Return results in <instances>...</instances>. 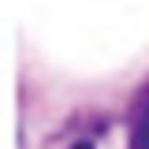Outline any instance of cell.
I'll list each match as a JSON object with an SVG mask.
<instances>
[{"label":"cell","instance_id":"cell-1","mask_svg":"<svg viewBox=\"0 0 149 149\" xmlns=\"http://www.w3.org/2000/svg\"><path fill=\"white\" fill-rule=\"evenodd\" d=\"M130 149H149V93L138 104V116H134V130H130Z\"/></svg>","mask_w":149,"mask_h":149},{"label":"cell","instance_id":"cell-2","mask_svg":"<svg viewBox=\"0 0 149 149\" xmlns=\"http://www.w3.org/2000/svg\"><path fill=\"white\" fill-rule=\"evenodd\" d=\"M71 149H93V146H90V142H78V146H71Z\"/></svg>","mask_w":149,"mask_h":149}]
</instances>
